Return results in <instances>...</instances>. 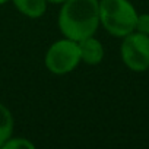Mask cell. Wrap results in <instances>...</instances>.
Masks as SVG:
<instances>
[{"label": "cell", "mask_w": 149, "mask_h": 149, "mask_svg": "<svg viewBox=\"0 0 149 149\" xmlns=\"http://www.w3.org/2000/svg\"><path fill=\"white\" fill-rule=\"evenodd\" d=\"M100 25L98 0H66L58 13L60 32L73 41L94 35Z\"/></svg>", "instance_id": "1"}, {"label": "cell", "mask_w": 149, "mask_h": 149, "mask_svg": "<svg viewBox=\"0 0 149 149\" xmlns=\"http://www.w3.org/2000/svg\"><path fill=\"white\" fill-rule=\"evenodd\" d=\"M137 12L129 0H101L100 24L114 37L124 38L134 31Z\"/></svg>", "instance_id": "2"}, {"label": "cell", "mask_w": 149, "mask_h": 149, "mask_svg": "<svg viewBox=\"0 0 149 149\" xmlns=\"http://www.w3.org/2000/svg\"><path fill=\"white\" fill-rule=\"evenodd\" d=\"M45 67L54 74H66L78 67L81 61V53L78 41L70 38L58 40L47 50Z\"/></svg>", "instance_id": "3"}, {"label": "cell", "mask_w": 149, "mask_h": 149, "mask_svg": "<svg viewBox=\"0 0 149 149\" xmlns=\"http://www.w3.org/2000/svg\"><path fill=\"white\" fill-rule=\"evenodd\" d=\"M121 60L132 72H146L149 69V35L133 31L121 42Z\"/></svg>", "instance_id": "4"}, {"label": "cell", "mask_w": 149, "mask_h": 149, "mask_svg": "<svg viewBox=\"0 0 149 149\" xmlns=\"http://www.w3.org/2000/svg\"><path fill=\"white\" fill-rule=\"evenodd\" d=\"M78 45H79L81 60L85 61L86 64L95 66V64H100L102 61V58H104V47H102L100 40L94 38V35L78 41Z\"/></svg>", "instance_id": "5"}, {"label": "cell", "mask_w": 149, "mask_h": 149, "mask_svg": "<svg viewBox=\"0 0 149 149\" xmlns=\"http://www.w3.org/2000/svg\"><path fill=\"white\" fill-rule=\"evenodd\" d=\"M15 8L28 18H41L47 10V0H12Z\"/></svg>", "instance_id": "6"}, {"label": "cell", "mask_w": 149, "mask_h": 149, "mask_svg": "<svg viewBox=\"0 0 149 149\" xmlns=\"http://www.w3.org/2000/svg\"><path fill=\"white\" fill-rule=\"evenodd\" d=\"M13 133V117L12 113L6 105L0 102V148L3 146V143L12 137Z\"/></svg>", "instance_id": "7"}, {"label": "cell", "mask_w": 149, "mask_h": 149, "mask_svg": "<svg viewBox=\"0 0 149 149\" xmlns=\"http://www.w3.org/2000/svg\"><path fill=\"white\" fill-rule=\"evenodd\" d=\"M2 148L3 149H34L35 145L31 140L24 139V137H13V139L10 137L3 143Z\"/></svg>", "instance_id": "8"}, {"label": "cell", "mask_w": 149, "mask_h": 149, "mask_svg": "<svg viewBox=\"0 0 149 149\" xmlns=\"http://www.w3.org/2000/svg\"><path fill=\"white\" fill-rule=\"evenodd\" d=\"M134 31L142 32L145 35H149V13H142L137 15V21H136V28Z\"/></svg>", "instance_id": "9"}, {"label": "cell", "mask_w": 149, "mask_h": 149, "mask_svg": "<svg viewBox=\"0 0 149 149\" xmlns=\"http://www.w3.org/2000/svg\"><path fill=\"white\" fill-rule=\"evenodd\" d=\"M47 2H50V3H64L66 0H47Z\"/></svg>", "instance_id": "10"}, {"label": "cell", "mask_w": 149, "mask_h": 149, "mask_svg": "<svg viewBox=\"0 0 149 149\" xmlns=\"http://www.w3.org/2000/svg\"><path fill=\"white\" fill-rule=\"evenodd\" d=\"M6 2H9V0H0V5H5Z\"/></svg>", "instance_id": "11"}]
</instances>
